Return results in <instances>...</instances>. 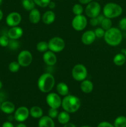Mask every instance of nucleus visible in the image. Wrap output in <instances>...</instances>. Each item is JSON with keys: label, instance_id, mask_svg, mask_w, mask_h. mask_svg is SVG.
Segmentation results:
<instances>
[{"label": "nucleus", "instance_id": "f257e3e1", "mask_svg": "<svg viewBox=\"0 0 126 127\" xmlns=\"http://www.w3.org/2000/svg\"><path fill=\"white\" fill-rule=\"evenodd\" d=\"M55 84V79L52 74L45 73L42 74L38 78V88L43 93H48L53 89Z\"/></svg>", "mask_w": 126, "mask_h": 127}, {"label": "nucleus", "instance_id": "f03ea898", "mask_svg": "<svg viewBox=\"0 0 126 127\" xmlns=\"http://www.w3.org/2000/svg\"><path fill=\"white\" fill-rule=\"evenodd\" d=\"M61 106L68 113H75L80 109L81 101L78 97L68 94L62 99Z\"/></svg>", "mask_w": 126, "mask_h": 127}, {"label": "nucleus", "instance_id": "7ed1b4c3", "mask_svg": "<svg viewBox=\"0 0 126 127\" xmlns=\"http://www.w3.org/2000/svg\"><path fill=\"white\" fill-rule=\"evenodd\" d=\"M104 39L107 45L112 47L119 45L122 40V33L119 29L111 27L105 31Z\"/></svg>", "mask_w": 126, "mask_h": 127}, {"label": "nucleus", "instance_id": "20e7f679", "mask_svg": "<svg viewBox=\"0 0 126 127\" xmlns=\"http://www.w3.org/2000/svg\"><path fill=\"white\" fill-rule=\"evenodd\" d=\"M122 7L114 2H108L105 5L103 9V15L109 19L116 18L121 16L122 13Z\"/></svg>", "mask_w": 126, "mask_h": 127}, {"label": "nucleus", "instance_id": "39448f33", "mask_svg": "<svg viewBox=\"0 0 126 127\" xmlns=\"http://www.w3.org/2000/svg\"><path fill=\"white\" fill-rule=\"evenodd\" d=\"M88 76L87 69L82 64H77L72 69V76L77 81H82Z\"/></svg>", "mask_w": 126, "mask_h": 127}, {"label": "nucleus", "instance_id": "423d86ee", "mask_svg": "<svg viewBox=\"0 0 126 127\" xmlns=\"http://www.w3.org/2000/svg\"><path fill=\"white\" fill-rule=\"evenodd\" d=\"M48 43L49 50L54 53L61 52L65 48V42L59 37H54L51 38Z\"/></svg>", "mask_w": 126, "mask_h": 127}, {"label": "nucleus", "instance_id": "0eeeda50", "mask_svg": "<svg viewBox=\"0 0 126 127\" xmlns=\"http://www.w3.org/2000/svg\"><path fill=\"white\" fill-rule=\"evenodd\" d=\"M33 61V56L28 50H22L19 53L17 57V62L21 66L27 67L32 63Z\"/></svg>", "mask_w": 126, "mask_h": 127}, {"label": "nucleus", "instance_id": "6e6552de", "mask_svg": "<svg viewBox=\"0 0 126 127\" xmlns=\"http://www.w3.org/2000/svg\"><path fill=\"white\" fill-rule=\"evenodd\" d=\"M85 12L86 16L90 18L96 17L101 12V6L96 1H91L86 6Z\"/></svg>", "mask_w": 126, "mask_h": 127}, {"label": "nucleus", "instance_id": "1a4fd4ad", "mask_svg": "<svg viewBox=\"0 0 126 127\" xmlns=\"http://www.w3.org/2000/svg\"><path fill=\"white\" fill-rule=\"evenodd\" d=\"M87 26V19L84 15L75 16L72 21V26L77 31H82Z\"/></svg>", "mask_w": 126, "mask_h": 127}, {"label": "nucleus", "instance_id": "9d476101", "mask_svg": "<svg viewBox=\"0 0 126 127\" xmlns=\"http://www.w3.org/2000/svg\"><path fill=\"white\" fill-rule=\"evenodd\" d=\"M46 102L50 108L59 109L61 106L62 99L57 93H50L46 95Z\"/></svg>", "mask_w": 126, "mask_h": 127}, {"label": "nucleus", "instance_id": "9b49d317", "mask_svg": "<svg viewBox=\"0 0 126 127\" xmlns=\"http://www.w3.org/2000/svg\"><path fill=\"white\" fill-rule=\"evenodd\" d=\"M30 111L27 107L21 106L17 108L14 112V119L19 122H23L28 118Z\"/></svg>", "mask_w": 126, "mask_h": 127}, {"label": "nucleus", "instance_id": "f8f14e48", "mask_svg": "<svg viewBox=\"0 0 126 127\" xmlns=\"http://www.w3.org/2000/svg\"><path fill=\"white\" fill-rule=\"evenodd\" d=\"M22 21V16L17 12H12L9 14L6 19L7 26L11 27L18 26Z\"/></svg>", "mask_w": 126, "mask_h": 127}, {"label": "nucleus", "instance_id": "ddd939ff", "mask_svg": "<svg viewBox=\"0 0 126 127\" xmlns=\"http://www.w3.org/2000/svg\"><path fill=\"white\" fill-rule=\"evenodd\" d=\"M43 60L46 65L49 66H53L56 63L57 57L54 52L48 50L44 52L43 54Z\"/></svg>", "mask_w": 126, "mask_h": 127}, {"label": "nucleus", "instance_id": "4468645a", "mask_svg": "<svg viewBox=\"0 0 126 127\" xmlns=\"http://www.w3.org/2000/svg\"><path fill=\"white\" fill-rule=\"evenodd\" d=\"M96 35L93 31H87L84 32L81 37V41L85 45H90L95 42Z\"/></svg>", "mask_w": 126, "mask_h": 127}, {"label": "nucleus", "instance_id": "2eb2a0df", "mask_svg": "<svg viewBox=\"0 0 126 127\" xmlns=\"http://www.w3.org/2000/svg\"><path fill=\"white\" fill-rule=\"evenodd\" d=\"M23 34V31L21 27L15 26L12 27L7 32V36L10 39L18 40Z\"/></svg>", "mask_w": 126, "mask_h": 127}, {"label": "nucleus", "instance_id": "dca6fc26", "mask_svg": "<svg viewBox=\"0 0 126 127\" xmlns=\"http://www.w3.org/2000/svg\"><path fill=\"white\" fill-rule=\"evenodd\" d=\"M1 110L6 114H12L16 110L15 105L11 101H4L1 103Z\"/></svg>", "mask_w": 126, "mask_h": 127}, {"label": "nucleus", "instance_id": "f3484780", "mask_svg": "<svg viewBox=\"0 0 126 127\" xmlns=\"http://www.w3.org/2000/svg\"><path fill=\"white\" fill-rule=\"evenodd\" d=\"M56 19V15L53 11H47L43 14L42 17V21L46 25H50L54 22Z\"/></svg>", "mask_w": 126, "mask_h": 127}, {"label": "nucleus", "instance_id": "a211bd4d", "mask_svg": "<svg viewBox=\"0 0 126 127\" xmlns=\"http://www.w3.org/2000/svg\"><path fill=\"white\" fill-rule=\"evenodd\" d=\"M80 87V89L83 93L85 94H90L93 90L94 86L91 81L88 79H85L81 81Z\"/></svg>", "mask_w": 126, "mask_h": 127}, {"label": "nucleus", "instance_id": "6ab92c4d", "mask_svg": "<svg viewBox=\"0 0 126 127\" xmlns=\"http://www.w3.org/2000/svg\"><path fill=\"white\" fill-rule=\"evenodd\" d=\"M38 127H55L53 119L49 116H42L38 121Z\"/></svg>", "mask_w": 126, "mask_h": 127}, {"label": "nucleus", "instance_id": "aec40b11", "mask_svg": "<svg viewBox=\"0 0 126 127\" xmlns=\"http://www.w3.org/2000/svg\"><path fill=\"white\" fill-rule=\"evenodd\" d=\"M30 22L33 24H37L40 22L41 19L40 12L37 9L34 8L30 11L29 16H28Z\"/></svg>", "mask_w": 126, "mask_h": 127}, {"label": "nucleus", "instance_id": "412c9836", "mask_svg": "<svg viewBox=\"0 0 126 127\" xmlns=\"http://www.w3.org/2000/svg\"><path fill=\"white\" fill-rule=\"evenodd\" d=\"M57 93L59 95L65 96L69 94V89L68 86L64 82H60L56 86Z\"/></svg>", "mask_w": 126, "mask_h": 127}, {"label": "nucleus", "instance_id": "4be33fe9", "mask_svg": "<svg viewBox=\"0 0 126 127\" xmlns=\"http://www.w3.org/2000/svg\"><path fill=\"white\" fill-rule=\"evenodd\" d=\"M29 111L30 115L34 119H40L43 116V110L42 108L38 106L32 107Z\"/></svg>", "mask_w": 126, "mask_h": 127}, {"label": "nucleus", "instance_id": "5701e85b", "mask_svg": "<svg viewBox=\"0 0 126 127\" xmlns=\"http://www.w3.org/2000/svg\"><path fill=\"white\" fill-rule=\"evenodd\" d=\"M57 118H58V122H59L61 124H63V125H65V124L69 123V120H70V119L69 113L65 111V110L59 113Z\"/></svg>", "mask_w": 126, "mask_h": 127}, {"label": "nucleus", "instance_id": "b1692460", "mask_svg": "<svg viewBox=\"0 0 126 127\" xmlns=\"http://www.w3.org/2000/svg\"><path fill=\"white\" fill-rule=\"evenodd\" d=\"M126 57L124 53H117L114 57L113 62L116 65L122 66L126 63Z\"/></svg>", "mask_w": 126, "mask_h": 127}, {"label": "nucleus", "instance_id": "393cba45", "mask_svg": "<svg viewBox=\"0 0 126 127\" xmlns=\"http://www.w3.org/2000/svg\"><path fill=\"white\" fill-rule=\"evenodd\" d=\"M22 5L26 11H30L35 8V3L33 0H22Z\"/></svg>", "mask_w": 126, "mask_h": 127}, {"label": "nucleus", "instance_id": "a878e982", "mask_svg": "<svg viewBox=\"0 0 126 127\" xmlns=\"http://www.w3.org/2000/svg\"><path fill=\"white\" fill-rule=\"evenodd\" d=\"M114 127H126V117L125 116H119L115 119L114 123Z\"/></svg>", "mask_w": 126, "mask_h": 127}, {"label": "nucleus", "instance_id": "bb28decb", "mask_svg": "<svg viewBox=\"0 0 126 127\" xmlns=\"http://www.w3.org/2000/svg\"><path fill=\"white\" fill-rule=\"evenodd\" d=\"M36 48H37L38 52L44 53L45 52L48 51V50H49V48H48V43L45 42V41L39 42L37 44Z\"/></svg>", "mask_w": 126, "mask_h": 127}, {"label": "nucleus", "instance_id": "cd10ccee", "mask_svg": "<svg viewBox=\"0 0 126 127\" xmlns=\"http://www.w3.org/2000/svg\"><path fill=\"white\" fill-rule=\"evenodd\" d=\"M101 27L105 30V31H107V30L109 29L112 27V21H111V19L107 18V17H105V18L103 20V21L101 22V23L100 24Z\"/></svg>", "mask_w": 126, "mask_h": 127}, {"label": "nucleus", "instance_id": "c85d7f7f", "mask_svg": "<svg viewBox=\"0 0 126 127\" xmlns=\"http://www.w3.org/2000/svg\"><path fill=\"white\" fill-rule=\"evenodd\" d=\"M7 47H9L10 50H17L20 47V43L16 39H10L9 38V42L8 45Z\"/></svg>", "mask_w": 126, "mask_h": 127}, {"label": "nucleus", "instance_id": "c756f323", "mask_svg": "<svg viewBox=\"0 0 126 127\" xmlns=\"http://www.w3.org/2000/svg\"><path fill=\"white\" fill-rule=\"evenodd\" d=\"M20 67H21V65L18 63V62H12L9 64L8 68L9 70L12 73H17L20 69Z\"/></svg>", "mask_w": 126, "mask_h": 127}, {"label": "nucleus", "instance_id": "7c9ffc66", "mask_svg": "<svg viewBox=\"0 0 126 127\" xmlns=\"http://www.w3.org/2000/svg\"><path fill=\"white\" fill-rule=\"evenodd\" d=\"M72 12L75 16L81 15L84 12V7L80 4H75L72 7Z\"/></svg>", "mask_w": 126, "mask_h": 127}, {"label": "nucleus", "instance_id": "2f4dec72", "mask_svg": "<svg viewBox=\"0 0 126 127\" xmlns=\"http://www.w3.org/2000/svg\"><path fill=\"white\" fill-rule=\"evenodd\" d=\"M9 42V38L7 35H2L0 36V46L2 47H7Z\"/></svg>", "mask_w": 126, "mask_h": 127}, {"label": "nucleus", "instance_id": "473e14b6", "mask_svg": "<svg viewBox=\"0 0 126 127\" xmlns=\"http://www.w3.org/2000/svg\"><path fill=\"white\" fill-rule=\"evenodd\" d=\"M35 4L38 5L40 7H46L48 6L51 0H33Z\"/></svg>", "mask_w": 126, "mask_h": 127}, {"label": "nucleus", "instance_id": "72a5a7b5", "mask_svg": "<svg viewBox=\"0 0 126 127\" xmlns=\"http://www.w3.org/2000/svg\"><path fill=\"white\" fill-rule=\"evenodd\" d=\"M96 37L98 38H101L104 37L105 33V31L102 28V27H98L94 31Z\"/></svg>", "mask_w": 126, "mask_h": 127}, {"label": "nucleus", "instance_id": "f704fd0d", "mask_svg": "<svg viewBox=\"0 0 126 127\" xmlns=\"http://www.w3.org/2000/svg\"><path fill=\"white\" fill-rule=\"evenodd\" d=\"M48 116L51 119H55L58 117L59 112H58V109H54V108H50L48 112Z\"/></svg>", "mask_w": 126, "mask_h": 127}, {"label": "nucleus", "instance_id": "c9c22d12", "mask_svg": "<svg viewBox=\"0 0 126 127\" xmlns=\"http://www.w3.org/2000/svg\"><path fill=\"white\" fill-rule=\"evenodd\" d=\"M119 27L122 31H126V17H123L119 22Z\"/></svg>", "mask_w": 126, "mask_h": 127}, {"label": "nucleus", "instance_id": "e433bc0d", "mask_svg": "<svg viewBox=\"0 0 126 127\" xmlns=\"http://www.w3.org/2000/svg\"><path fill=\"white\" fill-rule=\"evenodd\" d=\"M97 127H114V126L107 122H101L98 124Z\"/></svg>", "mask_w": 126, "mask_h": 127}, {"label": "nucleus", "instance_id": "4c0bfd02", "mask_svg": "<svg viewBox=\"0 0 126 127\" xmlns=\"http://www.w3.org/2000/svg\"><path fill=\"white\" fill-rule=\"evenodd\" d=\"M90 24L91 26H93V27H95V26L99 25V22L97 19V17H92V18H90Z\"/></svg>", "mask_w": 126, "mask_h": 127}, {"label": "nucleus", "instance_id": "58836bf2", "mask_svg": "<svg viewBox=\"0 0 126 127\" xmlns=\"http://www.w3.org/2000/svg\"><path fill=\"white\" fill-rule=\"evenodd\" d=\"M2 127H14L13 124L9 121H7V122H5L3 123L2 124Z\"/></svg>", "mask_w": 126, "mask_h": 127}, {"label": "nucleus", "instance_id": "ea45409f", "mask_svg": "<svg viewBox=\"0 0 126 127\" xmlns=\"http://www.w3.org/2000/svg\"><path fill=\"white\" fill-rule=\"evenodd\" d=\"M96 17H97V19H98V21L99 24H100L101 23V22L103 21V20L105 18V16H104V15L99 14Z\"/></svg>", "mask_w": 126, "mask_h": 127}, {"label": "nucleus", "instance_id": "a19ab883", "mask_svg": "<svg viewBox=\"0 0 126 127\" xmlns=\"http://www.w3.org/2000/svg\"><path fill=\"white\" fill-rule=\"evenodd\" d=\"M48 6L49 7V9H53L55 8V7H56L55 2H53V1H50Z\"/></svg>", "mask_w": 126, "mask_h": 127}, {"label": "nucleus", "instance_id": "79ce46f5", "mask_svg": "<svg viewBox=\"0 0 126 127\" xmlns=\"http://www.w3.org/2000/svg\"><path fill=\"white\" fill-rule=\"evenodd\" d=\"M79 1L83 4H88L90 2H91L92 0H79Z\"/></svg>", "mask_w": 126, "mask_h": 127}, {"label": "nucleus", "instance_id": "37998d69", "mask_svg": "<svg viewBox=\"0 0 126 127\" xmlns=\"http://www.w3.org/2000/svg\"><path fill=\"white\" fill-rule=\"evenodd\" d=\"M63 127H76L74 124H72V123H67V124H65Z\"/></svg>", "mask_w": 126, "mask_h": 127}, {"label": "nucleus", "instance_id": "c03bdc74", "mask_svg": "<svg viewBox=\"0 0 126 127\" xmlns=\"http://www.w3.org/2000/svg\"><path fill=\"white\" fill-rule=\"evenodd\" d=\"M5 99V96L4 95L3 93H0V101L1 102H4V99Z\"/></svg>", "mask_w": 126, "mask_h": 127}, {"label": "nucleus", "instance_id": "a18cd8bd", "mask_svg": "<svg viewBox=\"0 0 126 127\" xmlns=\"http://www.w3.org/2000/svg\"><path fill=\"white\" fill-rule=\"evenodd\" d=\"M17 127H27V126H26L25 124L21 123V124H18V125H17Z\"/></svg>", "mask_w": 126, "mask_h": 127}, {"label": "nucleus", "instance_id": "49530a36", "mask_svg": "<svg viewBox=\"0 0 126 127\" xmlns=\"http://www.w3.org/2000/svg\"><path fill=\"white\" fill-rule=\"evenodd\" d=\"M2 17H3V12H2V11L0 9V21L2 20Z\"/></svg>", "mask_w": 126, "mask_h": 127}, {"label": "nucleus", "instance_id": "de8ad7c7", "mask_svg": "<svg viewBox=\"0 0 126 127\" xmlns=\"http://www.w3.org/2000/svg\"><path fill=\"white\" fill-rule=\"evenodd\" d=\"M122 52H123V53H124V54L125 55H126V48H125L124 50H122Z\"/></svg>", "mask_w": 126, "mask_h": 127}, {"label": "nucleus", "instance_id": "09e8293b", "mask_svg": "<svg viewBox=\"0 0 126 127\" xmlns=\"http://www.w3.org/2000/svg\"><path fill=\"white\" fill-rule=\"evenodd\" d=\"M2 82L0 81V90H1V89L2 88Z\"/></svg>", "mask_w": 126, "mask_h": 127}, {"label": "nucleus", "instance_id": "8fccbe9b", "mask_svg": "<svg viewBox=\"0 0 126 127\" xmlns=\"http://www.w3.org/2000/svg\"><path fill=\"white\" fill-rule=\"evenodd\" d=\"M91 127L88 126V125H84V126H82V127Z\"/></svg>", "mask_w": 126, "mask_h": 127}, {"label": "nucleus", "instance_id": "3c124183", "mask_svg": "<svg viewBox=\"0 0 126 127\" xmlns=\"http://www.w3.org/2000/svg\"><path fill=\"white\" fill-rule=\"evenodd\" d=\"M2 0H0V6H1V4H2Z\"/></svg>", "mask_w": 126, "mask_h": 127}, {"label": "nucleus", "instance_id": "603ef678", "mask_svg": "<svg viewBox=\"0 0 126 127\" xmlns=\"http://www.w3.org/2000/svg\"><path fill=\"white\" fill-rule=\"evenodd\" d=\"M1 103H2V102H1V101H0V110H1Z\"/></svg>", "mask_w": 126, "mask_h": 127}, {"label": "nucleus", "instance_id": "864d4df0", "mask_svg": "<svg viewBox=\"0 0 126 127\" xmlns=\"http://www.w3.org/2000/svg\"><path fill=\"white\" fill-rule=\"evenodd\" d=\"M96 1H100V0H96Z\"/></svg>", "mask_w": 126, "mask_h": 127}]
</instances>
